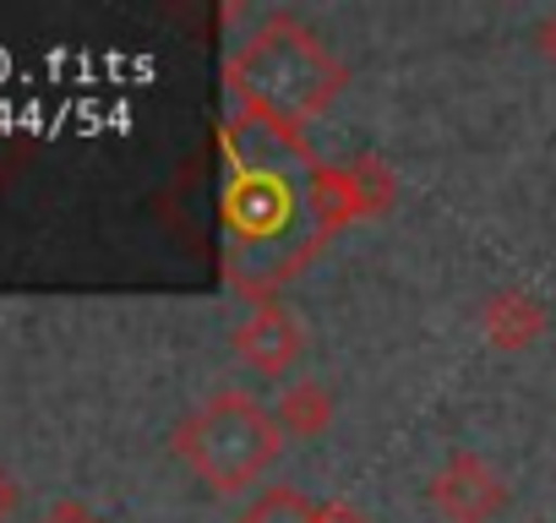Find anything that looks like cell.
<instances>
[{
	"mask_svg": "<svg viewBox=\"0 0 556 523\" xmlns=\"http://www.w3.org/2000/svg\"><path fill=\"white\" fill-rule=\"evenodd\" d=\"M175 452L180 463L218 496H235L245 485H256L278 452H285V431H278L273 409H262L251 393L224 387L213 393L197 414L180 420L175 431Z\"/></svg>",
	"mask_w": 556,
	"mask_h": 523,
	"instance_id": "cell-3",
	"label": "cell"
},
{
	"mask_svg": "<svg viewBox=\"0 0 556 523\" xmlns=\"http://www.w3.org/2000/svg\"><path fill=\"white\" fill-rule=\"evenodd\" d=\"M229 344H235V360H240L245 371H256V377H290V371L301 366L306 328H301V317H295L290 306L267 301V306H251V311L240 317V328H235Z\"/></svg>",
	"mask_w": 556,
	"mask_h": 523,
	"instance_id": "cell-5",
	"label": "cell"
},
{
	"mask_svg": "<svg viewBox=\"0 0 556 523\" xmlns=\"http://www.w3.org/2000/svg\"><path fill=\"white\" fill-rule=\"evenodd\" d=\"M235 523H317V501L301 496L295 485H267Z\"/></svg>",
	"mask_w": 556,
	"mask_h": 523,
	"instance_id": "cell-9",
	"label": "cell"
},
{
	"mask_svg": "<svg viewBox=\"0 0 556 523\" xmlns=\"http://www.w3.org/2000/svg\"><path fill=\"white\" fill-rule=\"evenodd\" d=\"M426 496H431V507H437L447 523H496V518L507 512V501H513L502 469H496L491 458L469 452V447L447 452V463L431 474V490H426Z\"/></svg>",
	"mask_w": 556,
	"mask_h": 523,
	"instance_id": "cell-4",
	"label": "cell"
},
{
	"mask_svg": "<svg viewBox=\"0 0 556 523\" xmlns=\"http://www.w3.org/2000/svg\"><path fill=\"white\" fill-rule=\"evenodd\" d=\"M339 186H344V207H350L355 224L388 218V207L399 202V180H393V169L377 153H361V158L339 164Z\"/></svg>",
	"mask_w": 556,
	"mask_h": 523,
	"instance_id": "cell-7",
	"label": "cell"
},
{
	"mask_svg": "<svg viewBox=\"0 0 556 523\" xmlns=\"http://www.w3.org/2000/svg\"><path fill=\"white\" fill-rule=\"evenodd\" d=\"M540 50H545V61L556 66V12H551V17L540 23Z\"/></svg>",
	"mask_w": 556,
	"mask_h": 523,
	"instance_id": "cell-11",
	"label": "cell"
},
{
	"mask_svg": "<svg viewBox=\"0 0 556 523\" xmlns=\"http://www.w3.org/2000/svg\"><path fill=\"white\" fill-rule=\"evenodd\" d=\"M475 328H480V339L496 355H523V349H534L551 333V317H545V306L529 290H496V295L480 301Z\"/></svg>",
	"mask_w": 556,
	"mask_h": 523,
	"instance_id": "cell-6",
	"label": "cell"
},
{
	"mask_svg": "<svg viewBox=\"0 0 556 523\" xmlns=\"http://www.w3.org/2000/svg\"><path fill=\"white\" fill-rule=\"evenodd\" d=\"M317 523H371V518L350 501H317Z\"/></svg>",
	"mask_w": 556,
	"mask_h": 523,
	"instance_id": "cell-10",
	"label": "cell"
},
{
	"mask_svg": "<svg viewBox=\"0 0 556 523\" xmlns=\"http://www.w3.org/2000/svg\"><path fill=\"white\" fill-rule=\"evenodd\" d=\"M224 279L251 306H267L344 229L328 164L301 131L235 110L224 126Z\"/></svg>",
	"mask_w": 556,
	"mask_h": 523,
	"instance_id": "cell-1",
	"label": "cell"
},
{
	"mask_svg": "<svg viewBox=\"0 0 556 523\" xmlns=\"http://www.w3.org/2000/svg\"><path fill=\"white\" fill-rule=\"evenodd\" d=\"M273 420H278V431H285V436L317 442L333 425V393L323 382H290L285 393H278V404H273Z\"/></svg>",
	"mask_w": 556,
	"mask_h": 523,
	"instance_id": "cell-8",
	"label": "cell"
},
{
	"mask_svg": "<svg viewBox=\"0 0 556 523\" xmlns=\"http://www.w3.org/2000/svg\"><path fill=\"white\" fill-rule=\"evenodd\" d=\"M224 82L235 93V110L262 115L301 131L306 120L328 115L333 99L350 88V66L323 44V34H312L301 17L273 12L267 23H256V34L229 55Z\"/></svg>",
	"mask_w": 556,
	"mask_h": 523,
	"instance_id": "cell-2",
	"label": "cell"
}]
</instances>
